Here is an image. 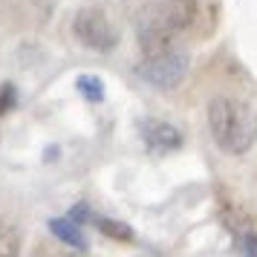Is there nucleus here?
<instances>
[{
	"instance_id": "f257e3e1",
	"label": "nucleus",
	"mask_w": 257,
	"mask_h": 257,
	"mask_svg": "<svg viewBox=\"0 0 257 257\" xmlns=\"http://www.w3.org/2000/svg\"><path fill=\"white\" fill-rule=\"evenodd\" d=\"M197 18V3L194 0H156L148 3L136 18V38H139L142 55H153L171 49L174 41Z\"/></svg>"
},
{
	"instance_id": "f03ea898",
	"label": "nucleus",
	"mask_w": 257,
	"mask_h": 257,
	"mask_svg": "<svg viewBox=\"0 0 257 257\" xmlns=\"http://www.w3.org/2000/svg\"><path fill=\"white\" fill-rule=\"evenodd\" d=\"M208 130L222 153L243 156L257 142V116L243 101L228 98V95H217L208 104Z\"/></svg>"
},
{
	"instance_id": "7ed1b4c3",
	"label": "nucleus",
	"mask_w": 257,
	"mask_h": 257,
	"mask_svg": "<svg viewBox=\"0 0 257 257\" xmlns=\"http://www.w3.org/2000/svg\"><path fill=\"white\" fill-rule=\"evenodd\" d=\"M136 72H139V78H145L148 84L159 87V90H174V87L182 84L188 72V55L176 47L162 49V52L145 55V61L136 67Z\"/></svg>"
},
{
	"instance_id": "20e7f679",
	"label": "nucleus",
	"mask_w": 257,
	"mask_h": 257,
	"mask_svg": "<svg viewBox=\"0 0 257 257\" xmlns=\"http://www.w3.org/2000/svg\"><path fill=\"white\" fill-rule=\"evenodd\" d=\"M72 35L78 38V44L93 52H110V49L118 44V32L110 26L107 15L101 9H93L87 6L75 15L72 21Z\"/></svg>"
},
{
	"instance_id": "39448f33",
	"label": "nucleus",
	"mask_w": 257,
	"mask_h": 257,
	"mask_svg": "<svg viewBox=\"0 0 257 257\" xmlns=\"http://www.w3.org/2000/svg\"><path fill=\"white\" fill-rule=\"evenodd\" d=\"M139 133H142L145 148H148L151 153H159V156L182 148V133H179L174 124L159 121V118H142L139 121Z\"/></svg>"
},
{
	"instance_id": "423d86ee",
	"label": "nucleus",
	"mask_w": 257,
	"mask_h": 257,
	"mask_svg": "<svg viewBox=\"0 0 257 257\" xmlns=\"http://www.w3.org/2000/svg\"><path fill=\"white\" fill-rule=\"evenodd\" d=\"M49 231L55 234L64 245L75 248V251H84V248H87V237L81 234V225L72 222L70 217H52V220H49Z\"/></svg>"
},
{
	"instance_id": "0eeeda50",
	"label": "nucleus",
	"mask_w": 257,
	"mask_h": 257,
	"mask_svg": "<svg viewBox=\"0 0 257 257\" xmlns=\"http://www.w3.org/2000/svg\"><path fill=\"white\" fill-rule=\"evenodd\" d=\"M21 231L15 228L12 222L0 220V257H21Z\"/></svg>"
},
{
	"instance_id": "6e6552de",
	"label": "nucleus",
	"mask_w": 257,
	"mask_h": 257,
	"mask_svg": "<svg viewBox=\"0 0 257 257\" xmlns=\"http://www.w3.org/2000/svg\"><path fill=\"white\" fill-rule=\"evenodd\" d=\"M75 90L90 101V104H98V101H104V81L98 78V75H78L75 78Z\"/></svg>"
},
{
	"instance_id": "1a4fd4ad",
	"label": "nucleus",
	"mask_w": 257,
	"mask_h": 257,
	"mask_svg": "<svg viewBox=\"0 0 257 257\" xmlns=\"http://www.w3.org/2000/svg\"><path fill=\"white\" fill-rule=\"evenodd\" d=\"M234 245H237V257H257V231H251V228L240 231Z\"/></svg>"
},
{
	"instance_id": "9d476101",
	"label": "nucleus",
	"mask_w": 257,
	"mask_h": 257,
	"mask_svg": "<svg viewBox=\"0 0 257 257\" xmlns=\"http://www.w3.org/2000/svg\"><path fill=\"white\" fill-rule=\"evenodd\" d=\"M98 228L107 234V237H116V240H133V228L124 225V222H116V220H95Z\"/></svg>"
},
{
	"instance_id": "9b49d317",
	"label": "nucleus",
	"mask_w": 257,
	"mask_h": 257,
	"mask_svg": "<svg viewBox=\"0 0 257 257\" xmlns=\"http://www.w3.org/2000/svg\"><path fill=\"white\" fill-rule=\"evenodd\" d=\"M15 107H18V90H15V84L6 81L0 87V116H6Z\"/></svg>"
},
{
	"instance_id": "f8f14e48",
	"label": "nucleus",
	"mask_w": 257,
	"mask_h": 257,
	"mask_svg": "<svg viewBox=\"0 0 257 257\" xmlns=\"http://www.w3.org/2000/svg\"><path fill=\"white\" fill-rule=\"evenodd\" d=\"M72 222H78V225H84V222H93V211H90V205L87 202H78L75 208H70V214H67Z\"/></svg>"
}]
</instances>
